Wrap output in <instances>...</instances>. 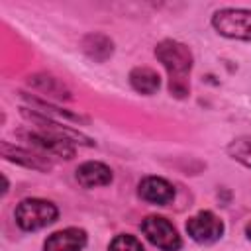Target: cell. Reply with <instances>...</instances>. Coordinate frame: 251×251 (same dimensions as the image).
<instances>
[{
  "label": "cell",
  "instance_id": "obj_1",
  "mask_svg": "<svg viewBox=\"0 0 251 251\" xmlns=\"http://www.w3.org/2000/svg\"><path fill=\"white\" fill-rule=\"evenodd\" d=\"M155 57L169 73V88L173 96L184 98L190 92L188 75L192 71V53L184 43L165 39L155 47Z\"/></svg>",
  "mask_w": 251,
  "mask_h": 251
},
{
  "label": "cell",
  "instance_id": "obj_2",
  "mask_svg": "<svg viewBox=\"0 0 251 251\" xmlns=\"http://www.w3.org/2000/svg\"><path fill=\"white\" fill-rule=\"evenodd\" d=\"M14 216H16V224L24 231H35V229H41L45 226H51L57 220L59 210L49 200L25 198L18 204Z\"/></svg>",
  "mask_w": 251,
  "mask_h": 251
},
{
  "label": "cell",
  "instance_id": "obj_3",
  "mask_svg": "<svg viewBox=\"0 0 251 251\" xmlns=\"http://www.w3.org/2000/svg\"><path fill=\"white\" fill-rule=\"evenodd\" d=\"M214 29L231 39H251V10L222 8L212 16Z\"/></svg>",
  "mask_w": 251,
  "mask_h": 251
},
{
  "label": "cell",
  "instance_id": "obj_4",
  "mask_svg": "<svg viewBox=\"0 0 251 251\" xmlns=\"http://www.w3.org/2000/svg\"><path fill=\"white\" fill-rule=\"evenodd\" d=\"M141 231L155 247L163 251H178L182 245L175 226L163 216H147L141 222Z\"/></svg>",
  "mask_w": 251,
  "mask_h": 251
},
{
  "label": "cell",
  "instance_id": "obj_5",
  "mask_svg": "<svg viewBox=\"0 0 251 251\" xmlns=\"http://www.w3.org/2000/svg\"><path fill=\"white\" fill-rule=\"evenodd\" d=\"M186 231L196 243H214L224 233V222L216 214L204 210L186 222Z\"/></svg>",
  "mask_w": 251,
  "mask_h": 251
},
{
  "label": "cell",
  "instance_id": "obj_6",
  "mask_svg": "<svg viewBox=\"0 0 251 251\" xmlns=\"http://www.w3.org/2000/svg\"><path fill=\"white\" fill-rule=\"evenodd\" d=\"M22 116L25 120H29L31 124H35L39 127V131L43 133H49V135H55V137H61V139H67L71 143H80V145H94V141L90 137H86L84 133L76 131V129H71V127H65L57 122H51L49 118L45 116H39L37 112H29L27 108H22Z\"/></svg>",
  "mask_w": 251,
  "mask_h": 251
},
{
  "label": "cell",
  "instance_id": "obj_7",
  "mask_svg": "<svg viewBox=\"0 0 251 251\" xmlns=\"http://www.w3.org/2000/svg\"><path fill=\"white\" fill-rule=\"evenodd\" d=\"M18 133L31 147H35L43 153H51V155H57V157H63V159H73L75 157V147L67 139H61V137H55V135H49V133H43V131H18Z\"/></svg>",
  "mask_w": 251,
  "mask_h": 251
},
{
  "label": "cell",
  "instance_id": "obj_8",
  "mask_svg": "<svg viewBox=\"0 0 251 251\" xmlns=\"http://www.w3.org/2000/svg\"><path fill=\"white\" fill-rule=\"evenodd\" d=\"M86 245V231L78 227H67L51 233L45 239V251H82Z\"/></svg>",
  "mask_w": 251,
  "mask_h": 251
},
{
  "label": "cell",
  "instance_id": "obj_9",
  "mask_svg": "<svg viewBox=\"0 0 251 251\" xmlns=\"http://www.w3.org/2000/svg\"><path fill=\"white\" fill-rule=\"evenodd\" d=\"M139 196H141L145 202L165 206V204L173 202V198H175V188H173L171 182H167V180L161 178V176H145V178L139 182Z\"/></svg>",
  "mask_w": 251,
  "mask_h": 251
},
{
  "label": "cell",
  "instance_id": "obj_10",
  "mask_svg": "<svg viewBox=\"0 0 251 251\" xmlns=\"http://www.w3.org/2000/svg\"><path fill=\"white\" fill-rule=\"evenodd\" d=\"M76 180L84 188H96V186H106L112 182V171L104 163L98 161H88L82 163L76 169Z\"/></svg>",
  "mask_w": 251,
  "mask_h": 251
},
{
  "label": "cell",
  "instance_id": "obj_11",
  "mask_svg": "<svg viewBox=\"0 0 251 251\" xmlns=\"http://www.w3.org/2000/svg\"><path fill=\"white\" fill-rule=\"evenodd\" d=\"M0 149H2V157L12 161V163H18V165H24V167L35 169V171H49L51 169V163L43 155H39V153H31L27 149L14 147L8 141H2Z\"/></svg>",
  "mask_w": 251,
  "mask_h": 251
},
{
  "label": "cell",
  "instance_id": "obj_12",
  "mask_svg": "<svg viewBox=\"0 0 251 251\" xmlns=\"http://www.w3.org/2000/svg\"><path fill=\"white\" fill-rule=\"evenodd\" d=\"M129 82L131 86L141 92V94H155L161 86V78L157 75V71L149 69V67H135L131 73H129Z\"/></svg>",
  "mask_w": 251,
  "mask_h": 251
},
{
  "label": "cell",
  "instance_id": "obj_13",
  "mask_svg": "<svg viewBox=\"0 0 251 251\" xmlns=\"http://www.w3.org/2000/svg\"><path fill=\"white\" fill-rule=\"evenodd\" d=\"M82 49H84V53H86L90 59L102 63V61H106V59L112 55L114 43H112L110 37H106V35H102V33H90V35H86V37L82 39Z\"/></svg>",
  "mask_w": 251,
  "mask_h": 251
},
{
  "label": "cell",
  "instance_id": "obj_14",
  "mask_svg": "<svg viewBox=\"0 0 251 251\" xmlns=\"http://www.w3.org/2000/svg\"><path fill=\"white\" fill-rule=\"evenodd\" d=\"M29 84L37 90H41L45 96H57V98H71L69 88L55 76L49 75H33L29 76Z\"/></svg>",
  "mask_w": 251,
  "mask_h": 251
},
{
  "label": "cell",
  "instance_id": "obj_15",
  "mask_svg": "<svg viewBox=\"0 0 251 251\" xmlns=\"http://www.w3.org/2000/svg\"><path fill=\"white\" fill-rule=\"evenodd\" d=\"M227 155L245 167H251V135L235 137L227 145Z\"/></svg>",
  "mask_w": 251,
  "mask_h": 251
},
{
  "label": "cell",
  "instance_id": "obj_16",
  "mask_svg": "<svg viewBox=\"0 0 251 251\" xmlns=\"http://www.w3.org/2000/svg\"><path fill=\"white\" fill-rule=\"evenodd\" d=\"M108 251H143V245L137 237H133L129 233H122L112 239Z\"/></svg>",
  "mask_w": 251,
  "mask_h": 251
},
{
  "label": "cell",
  "instance_id": "obj_17",
  "mask_svg": "<svg viewBox=\"0 0 251 251\" xmlns=\"http://www.w3.org/2000/svg\"><path fill=\"white\" fill-rule=\"evenodd\" d=\"M22 94H24V92H22ZM24 98H25L29 104H33V106L43 108L45 114H47V110H49V112H55V114H59V116H63V118H67V120H73V122H86V118H82V116H78V114H73V112H69V110H61V108H57V106H51V104H47V102H43V100H39V98H35V96L24 94Z\"/></svg>",
  "mask_w": 251,
  "mask_h": 251
},
{
  "label": "cell",
  "instance_id": "obj_18",
  "mask_svg": "<svg viewBox=\"0 0 251 251\" xmlns=\"http://www.w3.org/2000/svg\"><path fill=\"white\" fill-rule=\"evenodd\" d=\"M245 233H247V237H249V239H251V222H249V224H247V227H245Z\"/></svg>",
  "mask_w": 251,
  "mask_h": 251
}]
</instances>
